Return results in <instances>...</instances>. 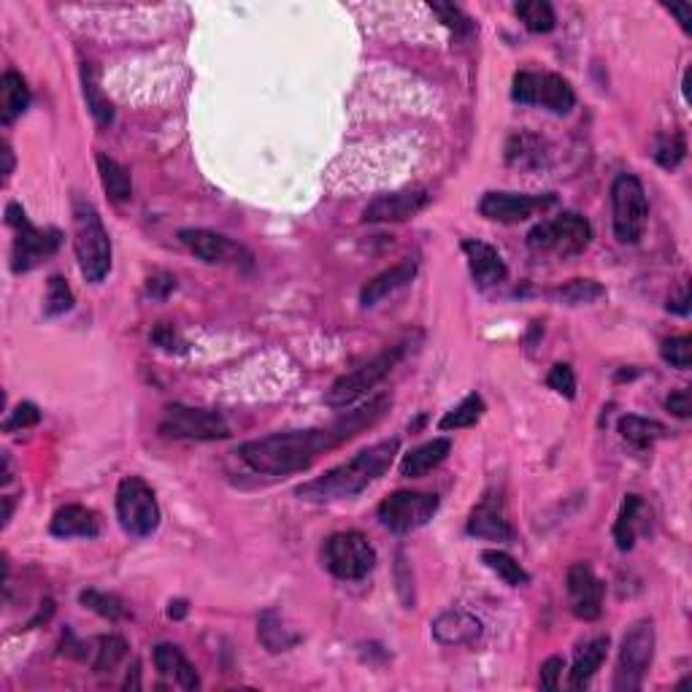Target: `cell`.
<instances>
[{
	"instance_id": "1",
	"label": "cell",
	"mask_w": 692,
	"mask_h": 692,
	"mask_svg": "<svg viewBox=\"0 0 692 692\" xmlns=\"http://www.w3.org/2000/svg\"><path fill=\"white\" fill-rule=\"evenodd\" d=\"M330 449H336V444L328 428L287 430L246 441L238 447V457L257 474L290 476L311 468V463Z\"/></svg>"
},
{
	"instance_id": "2",
	"label": "cell",
	"mask_w": 692,
	"mask_h": 692,
	"mask_svg": "<svg viewBox=\"0 0 692 692\" xmlns=\"http://www.w3.org/2000/svg\"><path fill=\"white\" fill-rule=\"evenodd\" d=\"M401 452V438H387L379 441L374 447L357 452L352 460L330 468L328 474L317 476L311 482L301 484L295 495L301 501L309 503H333L355 498L363 490H368L371 484L379 482L387 471H390L392 460Z\"/></svg>"
},
{
	"instance_id": "3",
	"label": "cell",
	"mask_w": 692,
	"mask_h": 692,
	"mask_svg": "<svg viewBox=\"0 0 692 692\" xmlns=\"http://www.w3.org/2000/svg\"><path fill=\"white\" fill-rule=\"evenodd\" d=\"M73 249L90 284H101L111 271V238L101 214L84 198L73 201Z\"/></svg>"
},
{
	"instance_id": "4",
	"label": "cell",
	"mask_w": 692,
	"mask_h": 692,
	"mask_svg": "<svg viewBox=\"0 0 692 692\" xmlns=\"http://www.w3.org/2000/svg\"><path fill=\"white\" fill-rule=\"evenodd\" d=\"M6 222L14 228L17 238L11 246V271L14 274H28L36 265L46 263L63 244V233L57 228H36L28 219L25 209L19 203L6 206Z\"/></svg>"
},
{
	"instance_id": "5",
	"label": "cell",
	"mask_w": 692,
	"mask_h": 692,
	"mask_svg": "<svg viewBox=\"0 0 692 692\" xmlns=\"http://www.w3.org/2000/svg\"><path fill=\"white\" fill-rule=\"evenodd\" d=\"M406 349H409V344H395L390 349L379 352L376 357H371L368 363H363L355 371L338 376L336 382L330 384V390L325 392V403H328L330 409H346V406L357 403L363 395L374 390L376 384L395 371V365L406 357Z\"/></svg>"
},
{
	"instance_id": "6",
	"label": "cell",
	"mask_w": 692,
	"mask_h": 692,
	"mask_svg": "<svg viewBox=\"0 0 692 692\" xmlns=\"http://www.w3.org/2000/svg\"><path fill=\"white\" fill-rule=\"evenodd\" d=\"M592 241V225L576 211H563L560 217L538 222L536 228L528 233L530 252L536 255H557V257H576Z\"/></svg>"
},
{
	"instance_id": "7",
	"label": "cell",
	"mask_w": 692,
	"mask_h": 692,
	"mask_svg": "<svg viewBox=\"0 0 692 692\" xmlns=\"http://www.w3.org/2000/svg\"><path fill=\"white\" fill-rule=\"evenodd\" d=\"M322 560L336 579L360 582L376 568V549L360 530H341L328 536L322 547Z\"/></svg>"
},
{
	"instance_id": "8",
	"label": "cell",
	"mask_w": 692,
	"mask_h": 692,
	"mask_svg": "<svg viewBox=\"0 0 692 692\" xmlns=\"http://www.w3.org/2000/svg\"><path fill=\"white\" fill-rule=\"evenodd\" d=\"M611 211H614V236L620 244H638L649 219L647 190L638 176L620 173L611 184Z\"/></svg>"
},
{
	"instance_id": "9",
	"label": "cell",
	"mask_w": 692,
	"mask_h": 692,
	"mask_svg": "<svg viewBox=\"0 0 692 692\" xmlns=\"http://www.w3.org/2000/svg\"><path fill=\"white\" fill-rule=\"evenodd\" d=\"M655 622L638 620L633 628L625 633L617 657V671H614V690L617 692H636L647 679L652 660H655Z\"/></svg>"
},
{
	"instance_id": "10",
	"label": "cell",
	"mask_w": 692,
	"mask_h": 692,
	"mask_svg": "<svg viewBox=\"0 0 692 692\" xmlns=\"http://www.w3.org/2000/svg\"><path fill=\"white\" fill-rule=\"evenodd\" d=\"M117 519L133 538H149L160 528V503L141 476H125L117 487Z\"/></svg>"
},
{
	"instance_id": "11",
	"label": "cell",
	"mask_w": 692,
	"mask_h": 692,
	"mask_svg": "<svg viewBox=\"0 0 692 692\" xmlns=\"http://www.w3.org/2000/svg\"><path fill=\"white\" fill-rule=\"evenodd\" d=\"M511 98L522 106H541L557 117L571 114L576 106V92L563 76L547 71H519L511 84Z\"/></svg>"
},
{
	"instance_id": "12",
	"label": "cell",
	"mask_w": 692,
	"mask_h": 692,
	"mask_svg": "<svg viewBox=\"0 0 692 692\" xmlns=\"http://www.w3.org/2000/svg\"><path fill=\"white\" fill-rule=\"evenodd\" d=\"M438 506H441V501H438V495H433V492L398 490L379 503L376 517H379V522L390 533L406 536V533L425 528L430 519L436 517Z\"/></svg>"
},
{
	"instance_id": "13",
	"label": "cell",
	"mask_w": 692,
	"mask_h": 692,
	"mask_svg": "<svg viewBox=\"0 0 692 692\" xmlns=\"http://www.w3.org/2000/svg\"><path fill=\"white\" fill-rule=\"evenodd\" d=\"M157 433L163 438H182V441H222L230 436V425L217 411L171 403L165 406Z\"/></svg>"
},
{
	"instance_id": "14",
	"label": "cell",
	"mask_w": 692,
	"mask_h": 692,
	"mask_svg": "<svg viewBox=\"0 0 692 692\" xmlns=\"http://www.w3.org/2000/svg\"><path fill=\"white\" fill-rule=\"evenodd\" d=\"M179 241L203 263L230 265V268H241V271L255 268L252 249H246L244 244H238V241L222 236V233H214V230L187 228L179 233Z\"/></svg>"
},
{
	"instance_id": "15",
	"label": "cell",
	"mask_w": 692,
	"mask_h": 692,
	"mask_svg": "<svg viewBox=\"0 0 692 692\" xmlns=\"http://www.w3.org/2000/svg\"><path fill=\"white\" fill-rule=\"evenodd\" d=\"M557 203V195H522V192H484L479 201V214L501 225H517L525 222L536 211H547Z\"/></svg>"
},
{
	"instance_id": "16",
	"label": "cell",
	"mask_w": 692,
	"mask_h": 692,
	"mask_svg": "<svg viewBox=\"0 0 692 692\" xmlns=\"http://www.w3.org/2000/svg\"><path fill=\"white\" fill-rule=\"evenodd\" d=\"M565 590H568V603L574 611L576 620L592 622L603 614V598H606V584L598 579L587 563H574L565 574Z\"/></svg>"
},
{
	"instance_id": "17",
	"label": "cell",
	"mask_w": 692,
	"mask_h": 692,
	"mask_svg": "<svg viewBox=\"0 0 692 692\" xmlns=\"http://www.w3.org/2000/svg\"><path fill=\"white\" fill-rule=\"evenodd\" d=\"M430 195L425 190H401L376 195L363 211L365 222H406L425 209Z\"/></svg>"
},
{
	"instance_id": "18",
	"label": "cell",
	"mask_w": 692,
	"mask_h": 692,
	"mask_svg": "<svg viewBox=\"0 0 692 692\" xmlns=\"http://www.w3.org/2000/svg\"><path fill=\"white\" fill-rule=\"evenodd\" d=\"M463 252L476 287L490 290V287H498L501 282H506L509 268H506L501 252L495 246L487 244V241H479V238H465Z\"/></svg>"
},
{
	"instance_id": "19",
	"label": "cell",
	"mask_w": 692,
	"mask_h": 692,
	"mask_svg": "<svg viewBox=\"0 0 692 692\" xmlns=\"http://www.w3.org/2000/svg\"><path fill=\"white\" fill-rule=\"evenodd\" d=\"M468 533L476 538H490V541H514V528L503 511V503L495 495H484L476 503L471 517H468Z\"/></svg>"
},
{
	"instance_id": "20",
	"label": "cell",
	"mask_w": 692,
	"mask_h": 692,
	"mask_svg": "<svg viewBox=\"0 0 692 692\" xmlns=\"http://www.w3.org/2000/svg\"><path fill=\"white\" fill-rule=\"evenodd\" d=\"M430 628H433V638L444 647H465L482 636V620L463 609L441 611Z\"/></svg>"
},
{
	"instance_id": "21",
	"label": "cell",
	"mask_w": 692,
	"mask_h": 692,
	"mask_svg": "<svg viewBox=\"0 0 692 692\" xmlns=\"http://www.w3.org/2000/svg\"><path fill=\"white\" fill-rule=\"evenodd\" d=\"M49 533L55 538H98L101 517L87 506L68 503L55 511V517L49 522Z\"/></svg>"
},
{
	"instance_id": "22",
	"label": "cell",
	"mask_w": 692,
	"mask_h": 692,
	"mask_svg": "<svg viewBox=\"0 0 692 692\" xmlns=\"http://www.w3.org/2000/svg\"><path fill=\"white\" fill-rule=\"evenodd\" d=\"M417 271V260H414V257H406V260L392 265V268H387V271H382V274L374 276L371 282L365 284L363 292H360V303H363L365 309H371V306H376L379 301H384L387 295H392L395 290H401V287H406L409 282H414Z\"/></svg>"
},
{
	"instance_id": "23",
	"label": "cell",
	"mask_w": 692,
	"mask_h": 692,
	"mask_svg": "<svg viewBox=\"0 0 692 692\" xmlns=\"http://www.w3.org/2000/svg\"><path fill=\"white\" fill-rule=\"evenodd\" d=\"M155 668L163 679H173L182 690H198L201 687V676L195 671V665L187 660L182 649L173 644H157L155 647Z\"/></svg>"
},
{
	"instance_id": "24",
	"label": "cell",
	"mask_w": 692,
	"mask_h": 692,
	"mask_svg": "<svg viewBox=\"0 0 692 692\" xmlns=\"http://www.w3.org/2000/svg\"><path fill=\"white\" fill-rule=\"evenodd\" d=\"M606 655H609V636L592 638L584 647L576 649L574 668L568 671V687L571 690H584L592 682V676L601 671Z\"/></svg>"
},
{
	"instance_id": "25",
	"label": "cell",
	"mask_w": 692,
	"mask_h": 692,
	"mask_svg": "<svg viewBox=\"0 0 692 692\" xmlns=\"http://www.w3.org/2000/svg\"><path fill=\"white\" fill-rule=\"evenodd\" d=\"M449 452H452V441H449V438H433V441H428V444H422V447L417 449H411L409 455L403 457L401 476H406V479H419V476L430 474L433 468H438V465L447 460Z\"/></svg>"
},
{
	"instance_id": "26",
	"label": "cell",
	"mask_w": 692,
	"mask_h": 692,
	"mask_svg": "<svg viewBox=\"0 0 692 692\" xmlns=\"http://www.w3.org/2000/svg\"><path fill=\"white\" fill-rule=\"evenodd\" d=\"M30 106V87L22 79V73L6 71L0 79V119L3 125H11L14 119L22 117Z\"/></svg>"
},
{
	"instance_id": "27",
	"label": "cell",
	"mask_w": 692,
	"mask_h": 692,
	"mask_svg": "<svg viewBox=\"0 0 692 692\" xmlns=\"http://www.w3.org/2000/svg\"><path fill=\"white\" fill-rule=\"evenodd\" d=\"M257 638H260V644H263L271 655L287 652V649H292L301 641V636L292 628H287L282 617H279L274 609L260 614V620H257Z\"/></svg>"
},
{
	"instance_id": "28",
	"label": "cell",
	"mask_w": 692,
	"mask_h": 692,
	"mask_svg": "<svg viewBox=\"0 0 692 692\" xmlns=\"http://www.w3.org/2000/svg\"><path fill=\"white\" fill-rule=\"evenodd\" d=\"M620 436L628 441L630 447L647 449L652 447L655 441L668 436V430H665L663 422H657V419L638 417V414H625V417L620 419Z\"/></svg>"
},
{
	"instance_id": "29",
	"label": "cell",
	"mask_w": 692,
	"mask_h": 692,
	"mask_svg": "<svg viewBox=\"0 0 692 692\" xmlns=\"http://www.w3.org/2000/svg\"><path fill=\"white\" fill-rule=\"evenodd\" d=\"M98 173H101L103 190L109 192V198L114 203H125L133 198V182H130L128 168L109 155H98Z\"/></svg>"
},
{
	"instance_id": "30",
	"label": "cell",
	"mask_w": 692,
	"mask_h": 692,
	"mask_svg": "<svg viewBox=\"0 0 692 692\" xmlns=\"http://www.w3.org/2000/svg\"><path fill=\"white\" fill-rule=\"evenodd\" d=\"M544 157H547L544 141L533 133H517L506 144V160L517 168H538V165H544Z\"/></svg>"
},
{
	"instance_id": "31",
	"label": "cell",
	"mask_w": 692,
	"mask_h": 692,
	"mask_svg": "<svg viewBox=\"0 0 692 692\" xmlns=\"http://www.w3.org/2000/svg\"><path fill=\"white\" fill-rule=\"evenodd\" d=\"M641 509H644L641 495H625L620 514H617V522H614V541H617L620 552H630V549L636 547V522Z\"/></svg>"
},
{
	"instance_id": "32",
	"label": "cell",
	"mask_w": 692,
	"mask_h": 692,
	"mask_svg": "<svg viewBox=\"0 0 692 692\" xmlns=\"http://www.w3.org/2000/svg\"><path fill=\"white\" fill-rule=\"evenodd\" d=\"M482 563L487 565L503 584H509V587H525V584H530L528 571H525L509 552H503V549H484Z\"/></svg>"
},
{
	"instance_id": "33",
	"label": "cell",
	"mask_w": 692,
	"mask_h": 692,
	"mask_svg": "<svg viewBox=\"0 0 692 692\" xmlns=\"http://www.w3.org/2000/svg\"><path fill=\"white\" fill-rule=\"evenodd\" d=\"M484 411H487V406H484L482 395H479V392H471V395H465L463 401L457 403L455 409L447 411V414L441 417L438 428L441 430L474 428L476 422L484 417Z\"/></svg>"
},
{
	"instance_id": "34",
	"label": "cell",
	"mask_w": 692,
	"mask_h": 692,
	"mask_svg": "<svg viewBox=\"0 0 692 692\" xmlns=\"http://www.w3.org/2000/svg\"><path fill=\"white\" fill-rule=\"evenodd\" d=\"M79 603L87 606L90 611H95L98 617L109 622H122L128 620L130 611L125 606V601L119 595H111V592H101V590H82L79 592Z\"/></svg>"
},
{
	"instance_id": "35",
	"label": "cell",
	"mask_w": 692,
	"mask_h": 692,
	"mask_svg": "<svg viewBox=\"0 0 692 692\" xmlns=\"http://www.w3.org/2000/svg\"><path fill=\"white\" fill-rule=\"evenodd\" d=\"M517 17L522 19V25L530 30V33H552L557 25V14L552 9V3L547 0H525V3H517Z\"/></svg>"
},
{
	"instance_id": "36",
	"label": "cell",
	"mask_w": 692,
	"mask_h": 692,
	"mask_svg": "<svg viewBox=\"0 0 692 692\" xmlns=\"http://www.w3.org/2000/svg\"><path fill=\"white\" fill-rule=\"evenodd\" d=\"M555 298L565 306H587V303L606 298V287L595 279H571L563 287H557Z\"/></svg>"
},
{
	"instance_id": "37",
	"label": "cell",
	"mask_w": 692,
	"mask_h": 692,
	"mask_svg": "<svg viewBox=\"0 0 692 692\" xmlns=\"http://www.w3.org/2000/svg\"><path fill=\"white\" fill-rule=\"evenodd\" d=\"M128 657V641L122 636H101L98 647H95V657H92V671L95 674H111L122 660Z\"/></svg>"
},
{
	"instance_id": "38",
	"label": "cell",
	"mask_w": 692,
	"mask_h": 692,
	"mask_svg": "<svg viewBox=\"0 0 692 692\" xmlns=\"http://www.w3.org/2000/svg\"><path fill=\"white\" fill-rule=\"evenodd\" d=\"M84 98H87V109L92 111L98 125H111L114 122V106L98 87V79H95L92 68H84Z\"/></svg>"
},
{
	"instance_id": "39",
	"label": "cell",
	"mask_w": 692,
	"mask_h": 692,
	"mask_svg": "<svg viewBox=\"0 0 692 692\" xmlns=\"http://www.w3.org/2000/svg\"><path fill=\"white\" fill-rule=\"evenodd\" d=\"M71 309H73L71 284L65 282L63 276H52L49 284H46L44 314L46 317H60V314H68Z\"/></svg>"
},
{
	"instance_id": "40",
	"label": "cell",
	"mask_w": 692,
	"mask_h": 692,
	"mask_svg": "<svg viewBox=\"0 0 692 692\" xmlns=\"http://www.w3.org/2000/svg\"><path fill=\"white\" fill-rule=\"evenodd\" d=\"M430 9H433V14H438V19H441L457 38H471L476 33V25L471 22V17H468L460 6H455V3H430Z\"/></svg>"
},
{
	"instance_id": "41",
	"label": "cell",
	"mask_w": 692,
	"mask_h": 692,
	"mask_svg": "<svg viewBox=\"0 0 692 692\" xmlns=\"http://www.w3.org/2000/svg\"><path fill=\"white\" fill-rule=\"evenodd\" d=\"M687 157V141H684V133H671V136H663L655 146V160L660 168L665 171H674L682 165V160Z\"/></svg>"
},
{
	"instance_id": "42",
	"label": "cell",
	"mask_w": 692,
	"mask_h": 692,
	"mask_svg": "<svg viewBox=\"0 0 692 692\" xmlns=\"http://www.w3.org/2000/svg\"><path fill=\"white\" fill-rule=\"evenodd\" d=\"M660 357L679 371H687L692 365V336L665 338L663 346H660Z\"/></svg>"
},
{
	"instance_id": "43",
	"label": "cell",
	"mask_w": 692,
	"mask_h": 692,
	"mask_svg": "<svg viewBox=\"0 0 692 692\" xmlns=\"http://www.w3.org/2000/svg\"><path fill=\"white\" fill-rule=\"evenodd\" d=\"M547 387L549 390H555L557 395H563V398H568V401H574L576 398V374L574 368L568 363H557L552 365V371L547 374Z\"/></svg>"
},
{
	"instance_id": "44",
	"label": "cell",
	"mask_w": 692,
	"mask_h": 692,
	"mask_svg": "<svg viewBox=\"0 0 692 692\" xmlns=\"http://www.w3.org/2000/svg\"><path fill=\"white\" fill-rule=\"evenodd\" d=\"M38 422H41V409H38L36 403L22 401L17 409L11 411L9 419L3 422V430H6V433H14V430H28V428H36Z\"/></svg>"
},
{
	"instance_id": "45",
	"label": "cell",
	"mask_w": 692,
	"mask_h": 692,
	"mask_svg": "<svg viewBox=\"0 0 692 692\" xmlns=\"http://www.w3.org/2000/svg\"><path fill=\"white\" fill-rule=\"evenodd\" d=\"M563 671H565L563 657H547V660L541 663V676H538V682H541L544 690H557V687H560V676H563Z\"/></svg>"
},
{
	"instance_id": "46",
	"label": "cell",
	"mask_w": 692,
	"mask_h": 692,
	"mask_svg": "<svg viewBox=\"0 0 692 692\" xmlns=\"http://www.w3.org/2000/svg\"><path fill=\"white\" fill-rule=\"evenodd\" d=\"M152 341H155L157 346H163L165 352H184V341L168 322H160V325L152 330Z\"/></svg>"
},
{
	"instance_id": "47",
	"label": "cell",
	"mask_w": 692,
	"mask_h": 692,
	"mask_svg": "<svg viewBox=\"0 0 692 692\" xmlns=\"http://www.w3.org/2000/svg\"><path fill=\"white\" fill-rule=\"evenodd\" d=\"M173 290H176V276L173 274H155L146 282V295L155 301H165Z\"/></svg>"
},
{
	"instance_id": "48",
	"label": "cell",
	"mask_w": 692,
	"mask_h": 692,
	"mask_svg": "<svg viewBox=\"0 0 692 692\" xmlns=\"http://www.w3.org/2000/svg\"><path fill=\"white\" fill-rule=\"evenodd\" d=\"M665 409L671 411L674 417L690 419L692 406H690V390H676L665 398Z\"/></svg>"
},
{
	"instance_id": "49",
	"label": "cell",
	"mask_w": 692,
	"mask_h": 692,
	"mask_svg": "<svg viewBox=\"0 0 692 692\" xmlns=\"http://www.w3.org/2000/svg\"><path fill=\"white\" fill-rule=\"evenodd\" d=\"M668 311L682 314V317H687V314H690V287H687V284H684L682 292H679L676 298H671V301H668Z\"/></svg>"
},
{
	"instance_id": "50",
	"label": "cell",
	"mask_w": 692,
	"mask_h": 692,
	"mask_svg": "<svg viewBox=\"0 0 692 692\" xmlns=\"http://www.w3.org/2000/svg\"><path fill=\"white\" fill-rule=\"evenodd\" d=\"M668 11L674 14L676 19H679V25H682V30L684 33H690L692 30V6L690 3H679V6H668Z\"/></svg>"
},
{
	"instance_id": "51",
	"label": "cell",
	"mask_w": 692,
	"mask_h": 692,
	"mask_svg": "<svg viewBox=\"0 0 692 692\" xmlns=\"http://www.w3.org/2000/svg\"><path fill=\"white\" fill-rule=\"evenodd\" d=\"M0 155H3V184H6L11 179V173H14V152H11V146L6 141H3V152Z\"/></svg>"
},
{
	"instance_id": "52",
	"label": "cell",
	"mask_w": 692,
	"mask_h": 692,
	"mask_svg": "<svg viewBox=\"0 0 692 692\" xmlns=\"http://www.w3.org/2000/svg\"><path fill=\"white\" fill-rule=\"evenodd\" d=\"M187 611H190L187 601H171V603H168V617H171V620H184V617H187Z\"/></svg>"
},
{
	"instance_id": "53",
	"label": "cell",
	"mask_w": 692,
	"mask_h": 692,
	"mask_svg": "<svg viewBox=\"0 0 692 692\" xmlns=\"http://www.w3.org/2000/svg\"><path fill=\"white\" fill-rule=\"evenodd\" d=\"M138 671H141V665L133 663V674H128V679H125V690H138V687H141V682H138Z\"/></svg>"
}]
</instances>
